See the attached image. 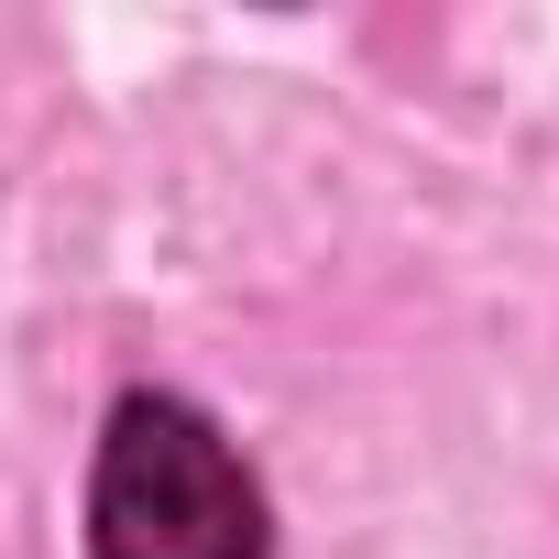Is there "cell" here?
<instances>
[{
    "mask_svg": "<svg viewBox=\"0 0 559 559\" xmlns=\"http://www.w3.org/2000/svg\"><path fill=\"white\" fill-rule=\"evenodd\" d=\"M263 483L187 395H121L88 472V559H263Z\"/></svg>",
    "mask_w": 559,
    "mask_h": 559,
    "instance_id": "obj_1",
    "label": "cell"
}]
</instances>
